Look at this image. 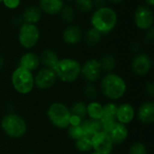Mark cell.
Instances as JSON below:
<instances>
[{"label": "cell", "mask_w": 154, "mask_h": 154, "mask_svg": "<svg viewBox=\"0 0 154 154\" xmlns=\"http://www.w3.org/2000/svg\"><path fill=\"white\" fill-rule=\"evenodd\" d=\"M75 147L80 152H88L92 150L91 137L84 135L75 141Z\"/></svg>", "instance_id": "25"}, {"label": "cell", "mask_w": 154, "mask_h": 154, "mask_svg": "<svg viewBox=\"0 0 154 154\" xmlns=\"http://www.w3.org/2000/svg\"><path fill=\"white\" fill-rule=\"evenodd\" d=\"M131 66L134 74L143 77L150 72L152 66V61L148 54L139 52L134 57Z\"/></svg>", "instance_id": "12"}, {"label": "cell", "mask_w": 154, "mask_h": 154, "mask_svg": "<svg viewBox=\"0 0 154 154\" xmlns=\"http://www.w3.org/2000/svg\"><path fill=\"white\" fill-rule=\"evenodd\" d=\"M137 118L145 125H152L154 122V103L146 101L140 106L137 110Z\"/></svg>", "instance_id": "15"}, {"label": "cell", "mask_w": 154, "mask_h": 154, "mask_svg": "<svg viewBox=\"0 0 154 154\" xmlns=\"http://www.w3.org/2000/svg\"><path fill=\"white\" fill-rule=\"evenodd\" d=\"M34 78V87L45 90L51 88L57 81V77L52 69L42 68L39 69Z\"/></svg>", "instance_id": "11"}, {"label": "cell", "mask_w": 154, "mask_h": 154, "mask_svg": "<svg viewBox=\"0 0 154 154\" xmlns=\"http://www.w3.org/2000/svg\"><path fill=\"white\" fill-rule=\"evenodd\" d=\"M42 16V12L37 5L27 6L22 14V19L23 23H32V24H36L37 23H39Z\"/></svg>", "instance_id": "19"}, {"label": "cell", "mask_w": 154, "mask_h": 154, "mask_svg": "<svg viewBox=\"0 0 154 154\" xmlns=\"http://www.w3.org/2000/svg\"><path fill=\"white\" fill-rule=\"evenodd\" d=\"M2 3L6 8L13 10V9H16L20 5L21 0H3Z\"/></svg>", "instance_id": "34"}, {"label": "cell", "mask_w": 154, "mask_h": 154, "mask_svg": "<svg viewBox=\"0 0 154 154\" xmlns=\"http://www.w3.org/2000/svg\"><path fill=\"white\" fill-rule=\"evenodd\" d=\"M84 94L88 99L93 100L97 97L98 91H97V88L95 85H93L92 83H88L84 87Z\"/></svg>", "instance_id": "33"}, {"label": "cell", "mask_w": 154, "mask_h": 154, "mask_svg": "<svg viewBox=\"0 0 154 154\" xmlns=\"http://www.w3.org/2000/svg\"><path fill=\"white\" fill-rule=\"evenodd\" d=\"M134 116H135V111L131 104L123 103L117 106L116 115V122L123 125H128L131 122H133Z\"/></svg>", "instance_id": "14"}, {"label": "cell", "mask_w": 154, "mask_h": 154, "mask_svg": "<svg viewBox=\"0 0 154 154\" xmlns=\"http://www.w3.org/2000/svg\"><path fill=\"white\" fill-rule=\"evenodd\" d=\"M4 65H5V60L2 56H0V69H3Z\"/></svg>", "instance_id": "40"}, {"label": "cell", "mask_w": 154, "mask_h": 154, "mask_svg": "<svg viewBox=\"0 0 154 154\" xmlns=\"http://www.w3.org/2000/svg\"><path fill=\"white\" fill-rule=\"evenodd\" d=\"M134 22L135 26L143 31H147L153 26L154 15L152 7L142 5H139L134 14Z\"/></svg>", "instance_id": "8"}, {"label": "cell", "mask_w": 154, "mask_h": 154, "mask_svg": "<svg viewBox=\"0 0 154 154\" xmlns=\"http://www.w3.org/2000/svg\"><path fill=\"white\" fill-rule=\"evenodd\" d=\"M90 154H99V153H97V152H92V153H90Z\"/></svg>", "instance_id": "42"}, {"label": "cell", "mask_w": 154, "mask_h": 154, "mask_svg": "<svg viewBox=\"0 0 154 154\" xmlns=\"http://www.w3.org/2000/svg\"><path fill=\"white\" fill-rule=\"evenodd\" d=\"M3 2V0H0V3H2Z\"/></svg>", "instance_id": "44"}, {"label": "cell", "mask_w": 154, "mask_h": 154, "mask_svg": "<svg viewBox=\"0 0 154 154\" xmlns=\"http://www.w3.org/2000/svg\"><path fill=\"white\" fill-rule=\"evenodd\" d=\"M39 58H40V63L43 65V68H48V69H52L60 60L57 53L54 51L50 50V49L44 50L41 53Z\"/></svg>", "instance_id": "21"}, {"label": "cell", "mask_w": 154, "mask_h": 154, "mask_svg": "<svg viewBox=\"0 0 154 154\" xmlns=\"http://www.w3.org/2000/svg\"><path fill=\"white\" fill-rule=\"evenodd\" d=\"M3 132L9 137L17 139L23 137L27 131V125L24 119L17 114L5 115L0 123Z\"/></svg>", "instance_id": "4"}, {"label": "cell", "mask_w": 154, "mask_h": 154, "mask_svg": "<svg viewBox=\"0 0 154 154\" xmlns=\"http://www.w3.org/2000/svg\"><path fill=\"white\" fill-rule=\"evenodd\" d=\"M83 38H84L85 42L88 46H95V45H97V44H98L100 42L101 38H102V34L97 30L91 27L86 32Z\"/></svg>", "instance_id": "24"}, {"label": "cell", "mask_w": 154, "mask_h": 154, "mask_svg": "<svg viewBox=\"0 0 154 154\" xmlns=\"http://www.w3.org/2000/svg\"><path fill=\"white\" fill-rule=\"evenodd\" d=\"M118 17L116 12L108 6L97 8L90 17V23L102 35L108 34L116 26Z\"/></svg>", "instance_id": "1"}, {"label": "cell", "mask_w": 154, "mask_h": 154, "mask_svg": "<svg viewBox=\"0 0 154 154\" xmlns=\"http://www.w3.org/2000/svg\"><path fill=\"white\" fill-rule=\"evenodd\" d=\"M117 106H118L116 103H113V102L106 103L105 106H103V116L112 117V118H116Z\"/></svg>", "instance_id": "29"}, {"label": "cell", "mask_w": 154, "mask_h": 154, "mask_svg": "<svg viewBox=\"0 0 154 154\" xmlns=\"http://www.w3.org/2000/svg\"><path fill=\"white\" fill-rule=\"evenodd\" d=\"M102 68L99 62V60L89 59L86 60L83 65H81L80 76L88 82L94 83L98 80L102 75Z\"/></svg>", "instance_id": "9"}, {"label": "cell", "mask_w": 154, "mask_h": 154, "mask_svg": "<svg viewBox=\"0 0 154 154\" xmlns=\"http://www.w3.org/2000/svg\"><path fill=\"white\" fill-rule=\"evenodd\" d=\"M11 82L14 90L21 95L31 93L34 88V78L32 72L17 67L12 73Z\"/></svg>", "instance_id": "5"}, {"label": "cell", "mask_w": 154, "mask_h": 154, "mask_svg": "<svg viewBox=\"0 0 154 154\" xmlns=\"http://www.w3.org/2000/svg\"><path fill=\"white\" fill-rule=\"evenodd\" d=\"M65 1H74V0H65Z\"/></svg>", "instance_id": "43"}, {"label": "cell", "mask_w": 154, "mask_h": 154, "mask_svg": "<svg viewBox=\"0 0 154 154\" xmlns=\"http://www.w3.org/2000/svg\"><path fill=\"white\" fill-rule=\"evenodd\" d=\"M144 2H145V5H148V6H150V7H153L154 5V0H144Z\"/></svg>", "instance_id": "39"}, {"label": "cell", "mask_w": 154, "mask_h": 154, "mask_svg": "<svg viewBox=\"0 0 154 154\" xmlns=\"http://www.w3.org/2000/svg\"><path fill=\"white\" fill-rule=\"evenodd\" d=\"M30 154H35V153H30Z\"/></svg>", "instance_id": "45"}, {"label": "cell", "mask_w": 154, "mask_h": 154, "mask_svg": "<svg viewBox=\"0 0 154 154\" xmlns=\"http://www.w3.org/2000/svg\"><path fill=\"white\" fill-rule=\"evenodd\" d=\"M100 89L104 96L108 99L118 100L125 96L127 86L122 77L116 73L110 72L106 73L103 77L100 82Z\"/></svg>", "instance_id": "2"}, {"label": "cell", "mask_w": 154, "mask_h": 154, "mask_svg": "<svg viewBox=\"0 0 154 154\" xmlns=\"http://www.w3.org/2000/svg\"><path fill=\"white\" fill-rule=\"evenodd\" d=\"M53 70L57 79L65 83H71L80 77L81 64L75 59L63 58L59 60Z\"/></svg>", "instance_id": "3"}, {"label": "cell", "mask_w": 154, "mask_h": 154, "mask_svg": "<svg viewBox=\"0 0 154 154\" xmlns=\"http://www.w3.org/2000/svg\"><path fill=\"white\" fill-rule=\"evenodd\" d=\"M112 142L114 144H121L123 143L128 137V129L125 125L120 124L118 122H116L113 125L112 129L108 133Z\"/></svg>", "instance_id": "17"}, {"label": "cell", "mask_w": 154, "mask_h": 154, "mask_svg": "<svg viewBox=\"0 0 154 154\" xmlns=\"http://www.w3.org/2000/svg\"><path fill=\"white\" fill-rule=\"evenodd\" d=\"M80 126L84 132V134L89 137L97 134V133L102 132V127L99 120H93V119H83Z\"/></svg>", "instance_id": "20"}, {"label": "cell", "mask_w": 154, "mask_h": 154, "mask_svg": "<svg viewBox=\"0 0 154 154\" xmlns=\"http://www.w3.org/2000/svg\"><path fill=\"white\" fill-rule=\"evenodd\" d=\"M128 154H148L147 147L143 143L140 142L134 143L129 148Z\"/></svg>", "instance_id": "31"}, {"label": "cell", "mask_w": 154, "mask_h": 154, "mask_svg": "<svg viewBox=\"0 0 154 154\" xmlns=\"http://www.w3.org/2000/svg\"><path fill=\"white\" fill-rule=\"evenodd\" d=\"M146 92L150 96V97L152 98L154 97V84L152 81L148 82V84L146 85Z\"/></svg>", "instance_id": "37"}, {"label": "cell", "mask_w": 154, "mask_h": 154, "mask_svg": "<svg viewBox=\"0 0 154 154\" xmlns=\"http://www.w3.org/2000/svg\"><path fill=\"white\" fill-rule=\"evenodd\" d=\"M108 2H111V3H114V4H119L121 2H123L124 0H107Z\"/></svg>", "instance_id": "41"}, {"label": "cell", "mask_w": 154, "mask_h": 154, "mask_svg": "<svg viewBox=\"0 0 154 154\" xmlns=\"http://www.w3.org/2000/svg\"><path fill=\"white\" fill-rule=\"evenodd\" d=\"M99 121H100V124H101L102 132H105L106 134H108L110 132V130L112 129L113 125L116 122V118H112V117H108V116H104L101 117V119Z\"/></svg>", "instance_id": "30"}, {"label": "cell", "mask_w": 154, "mask_h": 154, "mask_svg": "<svg viewBox=\"0 0 154 154\" xmlns=\"http://www.w3.org/2000/svg\"><path fill=\"white\" fill-rule=\"evenodd\" d=\"M40 65L41 63L39 55L32 51L24 53L19 60V67L23 68L31 72L36 70Z\"/></svg>", "instance_id": "18"}, {"label": "cell", "mask_w": 154, "mask_h": 154, "mask_svg": "<svg viewBox=\"0 0 154 154\" xmlns=\"http://www.w3.org/2000/svg\"><path fill=\"white\" fill-rule=\"evenodd\" d=\"M101 68L103 71H106V73L112 72L116 66V60L115 56L111 53H105L101 59L99 60Z\"/></svg>", "instance_id": "23"}, {"label": "cell", "mask_w": 154, "mask_h": 154, "mask_svg": "<svg viewBox=\"0 0 154 154\" xmlns=\"http://www.w3.org/2000/svg\"><path fill=\"white\" fill-rule=\"evenodd\" d=\"M87 116L93 120H100L103 116V105L97 101H91L87 105Z\"/></svg>", "instance_id": "22"}, {"label": "cell", "mask_w": 154, "mask_h": 154, "mask_svg": "<svg viewBox=\"0 0 154 154\" xmlns=\"http://www.w3.org/2000/svg\"><path fill=\"white\" fill-rule=\"evenodd\" d=\"M69 112L70 115L79 116L83 120L87 116V105L83 101H78L71 106Z\"/></svg>", "instance_id": "26"}, {"label": "cell", "mask_w": 154, "mask_h": 154, "mask_svg": "<svg viewBox=\"0 0 154 154\" xmlns=\"http://www.w3.org/2000/svg\"><path fill=\"white\" fill-rule=\"evenodd\" d=\"M38 6L48 15H57L64 6V0H39Z\"/></svg>", "instance_id": "16"}, {"label": "cell", "mask_w": 154, "mask_h": 154, "mask_svg": "<svg viewBox=\"0 0 154 154\" xmlns=\"http://www.w3.org/2000/svg\"><path fill=\"white\" fill-rule=\"evenodd\" d=\"M50 122L59 129H66L69 125L70 112L69 108L63 103L54 102L50 105L46 111Z\"/></svg>", "instance_id": "6"}, {"label": "cell", "mask_w": 154, "mask_h": 154, "mask_svg": "<svg viewBox=\"0 0 154 154\" xmlns=\"http://www.w3.org/2000/svg\"><path fill=\"white\" fill-rule=\"evenodd\" d=\"M18 42L24 49L33 48L40 40V30L36 24L23 23L18 31Z\"/></svg>", "instance_id": "7"}, {"label": "cell", "mask_w": 154, "mask_h": 154, "mask_svg": "<svg viewBox=\"0 0 154 154\" xmlns=\"http://www.w3.org/2000/svg\"><path fill=\"white\" fill-rule=\"evenodd\" d=\"M145 36H144V42L146 44H152L154 42V31L153 28H150L149 30L145 31Z\"/></svg>", "instance_id": "35"}, {"label": "cell", "mask_w": 154, "mask_h": 154, "mask_svg": "<svg viewBox=\"0 0 154 154\" xmlns=\"http://www.w3.org/2000/svg\"><path fill=\"white\" fill-rule=\"evenodd\" d=\"M81 122H82V119L79 118V116H72V115L70 116V118H69V125L70 126H78V125H80Z\"/></svg>", "instance_id": "36"}, {"label": "cell", "mask_w": 154, "mask_h": 154, "mask_svg": "<svg viewBox=\"0 0 154 154\" xmlns=\"http://www.w3.org/2000/svg\"><path fill=\"white\" fill-rule=\"evenodd\" d=\"M75 8L81 13H89L94 8L93 0H74Z\"/></svg>", "instance_id": "28"}, {"label": "cell", "mask_w": 154, "mask_h": 154, "mask_svg": "<svg viewBox=\"0 0 154 154\" xmlns=\"http://www.w3.org/2000/svg\"><path fill=\"white\" fill-rule=\"evenodd\" d=\"M68 134L74 141H76L85 135L80 125H78V126H70L69 125L68 127Z\"/></svg>", "instance_id": "32"}, {"label": "cell", "mask_w": 154, "mask_h": 154, "mask_svg": "<svg viewBox=\"0 0 154 154\" xmlns=\"http://www.w3.org/2000/svg\"><path fill=\"white\" fill-rule=\"evenodd\" d=\"M92 150L99 154H111L114 149V143L108 134L105 132L97 133L91 137Z\"/></svg>", "instance_id": "10"}, {"label": "cell", "mask_w": 154, "mask_h": 154, "mask_svg": "<svg viewBox=\"0 0 154 154\" xmlns=\"http://www.w3.org/2000/svg\"><path fill=\"white\" fill-rule=\"evenodd\" d=\"M83 30L76 24L68 25L62 32V40L68 45H76L83 39Z\"/></svg>", "instance_id": "13"}, {"label": "cell", "mask_w": 154, "mask_h": 154, "mask_svg": "<svg viewBox=\"0 0 154 154\" xmlns=\"http://www.w3.org/2000/svg\"><path fill=\"white\" fill-rule=\"evenodd\" d=\"M108 1L107 0H93V5L94 7L96 8H101L104 6H106Z\"/></svg>", "instance_id": "38"}, {"label": "cell", "mask_w": 154, "mask_h": 154, "mask_svg": "<svg viewBox=\"0 0 154 154\" xmlns=\"http://www.w3.org/2000/svg\"><path fill=\"white\" fill-rule=\"evenodd\" d=\"M60 17L66 23H71L76 18V11L70 5H64L60 12Z\"/></svg>", "instance_id": "27"}]
</instances>
